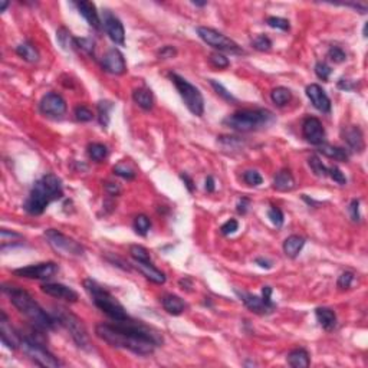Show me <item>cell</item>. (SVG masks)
Returning <instances> with one entry per match:
<instances>
[{
    "mask_svg": "<svg viewBox=\"0 0 368 368\" xmlns=\"http://www.w3.org/2000/svg\"><path fill=\"white\" fill-rule=\"evenodd\" d=\"M95 334L108 345L131 351L137 355H151L164 342L158 331L131 318L114 321V323H98Z\"/></svg>",
    "mask_w": 368,
    "mask_h": 368,
    "instance_id": "obj_1",
    "label": "cell"
},
{
    "mask_svg": "<svg viewBox=\"0 0 368 368\" xmlns=\"http://www.w3.org/2000/svg\"><path fill=\"white\" fill-rule=\"evenodd\" d=\"M2 291L9 297L10 302L18 309L20 314H23L40 331H52L58 326V322L52 314H48L42 306L39 305L27 291L13 285H3Z\"/></svg>",
    "mask_w": 368,
    "mask_h": 368,
    "instance_id": "obj_2",
    "label": "cell"
},
{
    "mask_svg": "<svg viewBox=\"0 0 368 368\" xmlns=\"http://www.w3.org/2000/svg\"><path fill=\"white\" fill-rule=\"evenodd\" d=\"M62 196V180L52 173H49L39 180H36L26 201L23 203V209L29 215L40 216L52 201L61 200Z\"/></svg>",
    "mask_w": 368,
    "mask_h": 368,
    "instance_id": "obj_3",
    "label": "cell"
},
{
    "mask_svg": "<svg viewBox=\"0 0 368 368\" xmlns=\"http://www.w3.org/2000/svg\"><path fill=\"white\" fill-rule=\"evenodd\" d=\"M275 122V115L269 109L255 108V109H242L223 119V126L232 128L239 133H251L272 126Z\"/></svg>",
    "mask_w": 368,
    "mask_h": 368,
    "instance_id": "obj_4",
    "label": "cell"
},
{
    "mask_svg": "<svg viewBox=\"0 0 368 368\" xmlns=\"http://www.w3.org/2000/svg\"><path fill=\"white\" fill-rule=\"evenodd\" d=\"M84 288L92 298V302L95 306L101 309L104 314L109 316L112 321H122L130 318L126 312V308L117 301V298L112 294H109L104 287H101L98 282L92 279H85L84 280Z\"/></svg>",
    "mask_w": 368,
    "mask_h": 368,
    "instance_id": "obj_5",
    "label": "cell"
},
{
    "mask_svg": "<svg viewBox=\"0 0 368 368\" xmlns=\"http://www.w3.org/2000/svg\"><path fill=\"white\" fill-rule=\"evenodd\" d=\"M52 315H54V318L56 319L58 325L63 326L69 333L73 342L81 350H92L90 335H88V330H87L85 323L82 322V319L78 315H75L68 308H65V306H54Z\"/></svg>",
    "mask_w": 368,
    "mask_h": 368,
    "instance_id": "obj_6",
    "label": "cell"
},
{
    "mask_svg": "<svg viewBox=\"0 0 368 368\" xmlns=\"http://www.w3.org/2000/svg\"><path fill=\"white\" fill-rule=\"evenodd\" d=\"M33 330L30 334H20V348L32 361L37 365L46 368L61 367V361L55 357L51 351L40 342V340L33 335Z\"/></svg>",
    "mask_w": 368,
    "mask_h": 368,
    "instance_id": "obj_7",
    "label": "cell"
},
{
    "mask_svg": "<svg viewBox=\"0 0 368 368\" xmlns=\"http://www.w3.org/2000/svg\"><path fill=\"white\" fill-rule=\"evenodd\" d=\"M169 78L174 84L176 90L190 112L196 117H201L205 114V98L200 90L177 73H169Z\"/></svg>",
    "mask_w": 368,
    "mask_h": 368,
    "instance_id": "obj_8",
    "label": "cell"
},
{
    "mask_svg": "<svg viewBox=\"0 0 368 368\" xmlns=\"http://www.w3.org/2000/svg\"><path fill=\"white\" fill-rule=\"evenodd\" d=\"M45 237L48 243L51 244V248L55 252H58L61 256H65V258H82L84 253H85L81 243L73 240L69 236L63 234L62 232H59L56 229H48L45 232Z\"/></svg>",
    "mask_w": 368,
    "mask_h": 368,
    "instance_id": "obj_9",
    "label": "cell"
},
{
    "mask_svg": "<svg viewBox=\"0 0 368 368\" xmlns=\"http://www.w3.org/2000/svg\"><path fill=\"white\" fill-rule=\"evenodd\" d=\"M197 35L200 36V39L203 42H206L207 45H210L212 48L217 49V51H225V52H230V54L237 55L243 54V49L234 40H232L230 37H227V36L223 35L219 30H216V29L206 26H198Z\"/></svg>",
    "mask_w": 368,
    "mask_h": 368,
    "instance_id": "obj_10",
    "label": "cell"
},
{
    "mask_svg": "<svg viewBox=\"0 0 368 368\" xmlns=\"http://www.w3.org/2000/svg\"><path fill=\"white\" fill-rule=\"evenodd\" d=\"M58 270H59V268L55 262H44V263H36V265H29L25 268L15 269L13 275L19 276V278L46 280V279H51L54 275H56Z\"/></svg>",
    "mask_w": 368,
    "mask_h": 368,
    "instance_id": "obj_11",
    "label": "cell"
},
{
    "mask_svg": "<svg viewBox=\"0 0 368 368\" xmlns=\"http://www.w3.org/2000/svg\"><path fill=\"white\" fill-rule=\"evenodd\" d=\"M39 109L44 115L52 118H62L66 114V101L56 92H48L39 102Z\"/></svg>",
    "mask_w": 368,
    "mask_h": 368,
    "instance_id": "obj_12",
    "label": "cell"
},
{
    "mask_svg": "<svg viewBox=\"0 0 368 368\" xmlns=\"http://www.w3.org/2000/svg\"><path fill=\"white\" fill-rule=\"evenodd\" d=\"M234 294L240 298V301L244 304V306H246L248 309H251L252 312H255V314L258 315L272 314V312L275 311V308H276L275 302H272V304H270V302H266L262 297L252 295L249 292H244V291H240V289H234Z\"/></svg>",
    "mask_w": 368,
    "mask_h": 368,
    "instance_id": "obj_13",
    "label": "cell"
},
{
    "mask_svg": "<svg viewBox=\"0 0 368 368\" xmlns=\"http://www.w3.org/2000/svg\"><path fill=\"white\" fill-rule=\"evenodd\" d=\"M302 137L312 145L325 144V130L322 122L315 117H308L302 122Z\"/></svg>",
    "mask_w": 368,
    "mask_h": 368,
    "instance_id": "obj_14",
    "label": "cell"
},
{
    "mask_svg": "<svg viewBox=\"0 0 368 368\" xmlns=\"http://www.w3.org/2000/svg\"><path fill=\"white\" fill-rule=\"evenodd\" d=\"M104 29L109 36V39L117 44V45L122 46L126 44V30L121 23V20L115 18L109 10H104V20H102Z\"/></svg>",
    "mask_w": 368,
    "mask_h": 368,
    "instance_id": "obj_15",
    "label": "cell"
},
{
    "mask_svg": "<svg viewBox=\"0 0 368 368\" xmlns=\"http://www.w3.org/2000/svg\"><path fill=\"white\" fill-rule=\"evenodd\" d=\"M0 338L3 345H6L9 350L16 351L20 348V333L10 325L5 311H0Z\"/></svg>",
    "mask_w": 368,
    "mask_h": 368,
    "instance_id": "obj_16",
    "label": "cell"
},
{
    "mask_svg": "<svg viewBox=\"0 0 368 368\" xmlns=\"http://www.w3.org/2000/svg\"><path fill=\"white\" fill-rule=\"evenodd\" d=\"M101 66L104 71L112 73V75H124L127 72L126 58L115 48L109 49L107 54L104 55V58L101 61Z\"/></svg>",
    "mask_w": 368,
    "mask_h": 368,
    "instance_id": "obj_17",
    "label": "cell"
},
{
    "mask_svg": "<svg viewBox=\"0 0 368 368\" xmlns=\"http://www.w3.org/2000/svg\"><path fill=\"white\" fill-rule=\"evenodd\" d=\"M305 92L308 99L311 101V104L319 112H323V114L331 112V99L326 95V92L322 90V87H319L318 84H311V85L306 87Z\"/></svg>",
    "mask_w": 368,
    "mask_h": 368,
    "instance_id": "obj_18",
    "label": "cell"
},
{
    "mask_svg": "<svg viewBox=\"0 0 368 368\" xmlns=\"http://www.w3.org/2000/svg\"><path fill=\"white\" fill-rule=\"evenodd\" d=\"M40 291L52 298L63 299L66 302H76L78 294L72 288L62 285V283H44L40 287Z\"/></svg>",
    "mask_w": 368,
    "mask_h": 368,
    "instance_id": "obj_19",
    "label": "cell"
},
{
    "mask_svg": "<svg viewBox=\"0 0 368 368\" xmlns=\"http://www.w3.org/2000/svg\"><path fill=\"white\" fill-rule=\"evenodd\" d=\"M342 138L347 143L352 151L357 153H362L365 148V143H364V135L362 131L359 130L357 126H350L342 130Z\"/></svg>",
    "mask_w": 368,
    "mask_h": 368,
    "instance_id": "obj_20",
    "label": "cell"
},
{
    "mask_svg": "<svg viewBox=\"0 0 368 368\" xmlns=\"http://www.w3.org/2000/svg\"><path fill=\"white\" fill-rule=\"evenodd\" d=\"M75 6H76L78 12L85 18V20L88 22V25L91 27H94L95 30L101 29V19H99L98 10H97V6L92 2H85V0L84 2H76Z\"/></svg>",
    "mask_w": 368,
    "mask_h": 368,
    "instance_id": "obj_21",
    "label": "cell"
},
{
    "mask_svg": "<svg viewBox=\"0 0 368 368\" xmlns=\"http://www.w3.org/2000/svg\"><path fill=\"white\" fill-rule=\"evenodd\" d=\"M135 268L138 269V272L145 276V279L151 280L153 283H157V285H162L166 283V275L162 273L161 270L157 269L155 266L153 265V262H134Z\"/></svg>",
    "mask_w": 368,
    "mask_h": 368,
    "instance_id": "obj_22",
    "label": "cell"
},
{
    "mask_svg": "<svg viewBox=\"0 0 368 368\" xmlns=\"http://www.w3.org/2000/svg\"><path fill=\"white\" fill-rule=\"evenodd\" d=\"M315 316L319 325L322 326L325 331H333L337 326V314L334 312L331 308L319 306L315 309Z\"/></svg>",
    "mask_w": 368,
    "mask_h": 368,
    "instance_id": "obj_23",
    "label": "cell"
},
{
    "mask_svg": "<svg viewBox=\"0 0 368 368\" xmlns=\"http://www.w3.org/2000/svg\"><path fill=\"white\" fill-rule=\"evenodd\" d=\"M272 186L278 191H291V190L295 189V179H294L292 173L285 169V170H280L276 173V176L273 177Z\"/></svg>",
    "mask_w": 368,
    "mask_h": 368,
    "instance_id": "obj_24",
    "label": "cell"
},
{
    "mask_svg": "<svg viewBox=\"0 0 368 368\" xmlns=\"http://www.w3.org/2000/svg\"><path fill=\"white\" fill-rule=\"evenodd\" d=\"M133 99L138 107H141L145 111H150L154 107L153 91L147 87H140L133 91Z\"/></svg>",
    "mask_w": 368,
    "mask_h": 368,
    "instance_id": "obj_25",
    "label": "cell"
},
{
    "mask_svg": "<svg viewBox=\"0 0 368 368\" xmlns=\"http://www.w3.org/2000/svg\"><path fill=\"white\" fill-rule=\"evenodd\" d=\"M161 305L164 308L166 312H169L170 315H180L184 312L186 309V304L184 301L177 295H173V294H167L161 298Z\"/></svg>",
    "mask_w": 368,
    "mask_h": 368,
    "instance_id": "obj_26",
    "label": "cell"
},
{
    "mask_svg": "<svg viewBox=\"0 0 368 368\" xmlns=\"http://www.w3.org/2000/svg\"><path fill=\"white\" fill-rule=\"evenodd\" d=\"M304 246H305V239L302 236L292 234L283 242V252H285V255L288 258L295 259V258H298V255L301 253V251L304 249Z\"/></svg>",
    "mask_w": 368,
    "mask_h": 368,
    "instance_id": "obj_27",
    "label": "cell"
},
{
    "mask_svg": "<svg viewBox=\"0 0 368 368\" xmlns=\"http://www.w3.org/2000/svg\"><path fill=\"white\" fill-rule=\"evenodd\" d=\"M288 364L294 368H306L311 364V358H309V352L304 348H297L292 350L287 357Z\"/></svg>",
    "mask_w": 368,
    "mask_h": 368,
    "instance_id": "obj_28",
    "label": "cell"
},
{
    "mask_svg": "<svg viewBox=\"0 0 368 368\" xmlns=\"http://www.w3.org/2000/svg\"><path fill=\"white\" fill-rule=\"evenodd\" d=\"M318 151L328 157V158H333V160H337V161H342L347 162L350 160V153L345 150V148H341V147H334V145H328V144H321L318 145Z\"/></svg>",
    "mask_w": 368,
    "mask_h": 368,
    "instance_id": "obj_29",
    "label": "cell"
},
{
    "mask_svg": "<svg viewBox=\"0 0 368 368\" xmlns=\"http://www.w3.org/2000/svg\"><path fill=\"white\" fill-rule=\"evenodd\" d=\"M16 54L29 63H36L39 61L40 55L37 52L35 46L32 45L30 42H22L20 45L16 46Z\"/></svg>",
    "mask_w": 368,
    "mask_h": 368,
    "instance_id": "obj_30",
    "label": "cell"
},
{
    "mask_svg": "<svg viewBox=\"0 0 368 368\" xmlns=\"http://www.w3.org/2000/svg\"><path fill=\"white\" fill-rule=\"evenodd\" d=\"M270 99L276 107H285L288 102L292 99V92L285 87H278L270 92Z\"/></svg>",
    "mask_w": 368,
    "mask_h": 368,
    "instance_id": "obj_31",
    "label": "cell"
},
{
    "mask_svg": "<svg viewBox=\"0 0 368 368\" xmlns=\"http://www.w3.org/2000/svg\"><path fill=\"white\" fill-rule=\"evenodd\" d=\"M56 40L63 51H72L75 48V37L66 27H61L56 32Z\"/></svg>",
    "mask_w": 368,
    "mask_h": 368,
    "instance_id": "obj_32",
    "label": "cell"
},
{
    "mask_svg": "<svg viewBox=\"0 0 368 368\" xmlns=\"http://www.w3.org/2000/svg\"><path fill=\"white\" fill-rule=\"evenodd\" d=\"M88 155L94 161L101 162L104 161L108 157V148L107 145L101 143H92L88 145Z\"/></svg>",
    "mask_w": 368,
    "mask_h": 368,
    "instance_id": "obj_33",
    "label": "cell"
},
{
    "mask_svg": "<svg viewBox=\"0 0 368 368\" xmlns=\"http://www.w3.org/2000/svg\"><path fill=\"white\" fill-rule=\"evenodd\" d=\"M97 108H98L99 124L102 126V128H107L109 124V112L114 108V104L111 101H99Z\"/></svg>",
    "mask_w": 368,
    "mask_h": 368,
    "instance_id": "obj_34",
    "label": "cell"
},
{
    "mask_svg": "<svg viewBox=\"0 0 368 368\" xmlns=\"http://www.w3.org/2000/svg\"><path fill=\"white\" fill-rule=\"evenodd\" d=\"M217 143L220 144L223 148H226V150L230 148L232 151L240 150V148L244 147V141L243 140H240L239 137H232V135H222V137H219Z\"/></svg>",
    "mask_w": 368,
    "mask_h": 368,
    "instance_id": "obj_35",
    "label": "cell"
},
{
    "mask_svg": "<svg viewBox=\"0 0 368 368\" xmlns=\"http://www.w3.org/2000/svg\"><path fill=\"white\" fill-rule=\"evenodd\" d=\"M151 229V220L148 219V216L138 215L134 219V230L135 233L140 236H147V233Z\"/></svg>",
    "mask_w": 368,
    "mask_h": 368,
    "instance_id": "obj_36",
    "label": "cell"
},
{
    "mask_svg": "<svg viewBox=\"0 0 368 368\" xmlns=\"http://www.w3.org/2000/svg\"><path fill=\"white\" fill-rule=\"evenodd\" d=\"M308 164H309L311 170L314 171L315 176H318V177H326L328 176V167L321 161V158L318 155H311L308 158Z\"/></svg>",
    "mask_w": 368,
    "mask_h": 368,
    "instance_id": "obj_37",
    "label": "cell"
},
{
    "mask_svg": "<svg viewBox=\"0 0 368 368\" xmlns=\"http://www.w3.org/2000/svg\"><path fill=\"white\" fill-rule=\"evenodd\" d=\"M130 255L134 259V262H144V263L145 262H151L148 251L144 246H140V244H131L130 246Z\"/></svg>",
    "mask_w": 368,
    "mask_h": 368,
    "instance_id": "obj_38",
    "label": "cell"
},
{
    "mask_svg": "<svg viewBox=\"0 0 368 368\" xmlns=\"http://www.w3.org/2000/svg\"><path fill=\"white\" fill-rule=\"evenodd\" d=\"M114 174L124 180H134L137 176L134 169L131 166H128L127 162H118L114 167Z\"/></svg>",
    "mask_w": 368,
    "mask_h": 368,
    "instance_id": "obj_39",
    "label": "cell"
},
{
    "mask_svg": "<svg viewBox=\"0 0 368 368\" xmlns=\"http://www.w3.org/2000/svg\"><path fill=\"white\" fill-rule=\"evenodd\" d=\"M75 48L87 52L92 58L95 56V42L91 37H75Z\"/></svg>",
    "mask_w": 368,
    "mask_h": 368,
    "instance_id": "obj_40",
    "label": "cell"
},
{
    "mask_svg": "<svg viewBox=\"0 0 368 368\" xmlns=\"http://www.w3.org/2000/svg\"><path fill=\"white\" fill-rule=\"evenodd\" d=\"M209 62H210L212 66H215L217 69H226V68L230 66V61L226 58L225 55L220 54V52H213V54H210V56H209Z\"/></svg>",
    "mask_w": 368,
    "mask_h": 368,
    "instance_id": "obj_41",
    "label": "cell"
},
{
    "mask_svg": "<svg viewBox=\"0 0 368 368\" xmlns=\"http://www.w3.org/2000/svg\"><path fill=\"white\" fill-rule=\"evenodd\" d=\"M210 81V85L213 87V90L216 91V94L220 97V98H223L225 101H227V102H233V104H236L237 102V99L234 98L233 95L229 92V91L226 90L225 87L222 85V84H219L217 81H215V79H209Z\"/></svg>",
    "mask_w": 368,
    "mask_h": 368,
    "instance_id": "obj_42",
    "label": "cell"
},
{
    "mask_svg": "<svg viewBox=\"0 0 368 368\" xmlns=\"http://www.w3.org/2000/svg\"><path fill=\"white\" fill-rule=\"evenodd\" d=\"M252 46L256 51H259V52H268V51H270V48H272V40H270L268 36L259 35L252 40Z\"/></svg>",
    "mask_w": 368,
    "mask_h": 368,
    "instance_id": "obj_43",
    "label": "cell"
},
{
    "mask_svg": "<svg viewBox=\"0 0 368 368\" xmlns=\"http://www.w3.org/2000/svg\"><path fill=\"white\" fill-rule=\"evenodd\" d=\"M243 181L248 186L258 187V186H261L262 183H263V179H262V176L256 170H248L243 173Z\"/></svg>",
    "mask_w": 368,
    "mask_h": 368,
    "instance_id": "obj_44",
    "label": "cell"
},
{
    "mask_svg": "<svg viewBox=\"0 0 368 368\" xmlns=\"http://www.w3.org/2000/svg\"><path fill=\"white\" fill-rule=\"evenodd\" d=\"M315 75L319 78V79H322V81H328L330 79V76H331V73H333V68L328 65L326 62H316L315 63Z\"/></svg>",
    "mask_w": 368,
    "mask_h": 368,
    "instance_id": "obj_45",
    "label": "cell"
},
{
    "mask_svg": "<svg viewBox=\"0 0 368 368\" xmlns=\"http://www.w3.org/2000/svg\"><path fill=\"white\" fill-rule=\"evenodd\" d=\"M326 56L330 58V61H333L334 63H342L347 61V54L344 52V49L340 46H331L328 49V54Z\"/></svg>",
    "mask_w": 368,
    "mask_h": 368,
    "instance_id": "obj_46",
    "label": "cell"
},
{
    "mask_svg": "<svg viewBox=\"0 0 368 368\" xmlns=\"http://www.w3.org/2000/svg\"><path fill=\"white\" fill-rule=\"evenodd\" d=\"M266 25L269 27H273V29L283 30V32H288L291 29L289 20L283 18H278V16H270V18L266 19Z\"/></svg>",
    "mask_w": 368,
    "mask_h": 368,
    "instance_id": "obj_47",
    "label": "cell"
},
{
    "mask_svg": "<svg viewBox=\"0 0 368 368\" xmlns=\"http://www.w3.org/2000/svg\"><path fill=\"white\" fill-rule=\"evenodd\" d=\"M0 237H2V248H5L8 243H12V244H15V242H18V240H22L23 239V236L20 233H16V232H10L8 229H2V232H0Z\"/></svg>",
    "mask_w": 368,
    "mask_h": 368,
    "instance_id": "obj_48",
    "label": "cell"
},
{
    "mask_svg": "<svg viewBox=\"0 0 368 368\" xmlns=\"http://www.w3.org/2000/svg\"><path fill=\"white\" fill-rule=\"evenodd\" d=\"M268 217L270 219V222L273 223V226H276V227H282L283 226V222H285V217H283V213H282V210L278 209V207L272 206L268 210Z\"/></svg>",
    "mask_w": 368,
    "mask_h": 368,
    "instance_id": "obj_49",
    "label": "cell"
},
{
    "mask_svg": "<svg viewBox=\"0 0 368 368\" xmlns=\"http://www.w3.org/2000/svg\"><path fill=\"white\" fill-rule=\"evenodd\" d=\"M75 118L78 121H81V122H90L94 118V114H92V111L90 108L81 105V107L75 108Z\"/></svg>",
    "mask_w": 368,
    "mask_h": 368,
    "instance_id": "obj_50",
    "label": "cell"
},
{
    "mask_svg": "<svg viewBox=\"0 0 368 368\" xmlns=\"http://www.w3.org/2000/svg\"><path fill=\"white\" fill-rule=\"evenodd\" d=\"M354 273L352 272H342L341 275L338 276V280H337V287L340 288V289H348V288L352 285V282H354Z\"/></svg>",
    "mask_w": 368,
    "mask_h": 368,
    "instance_id": "obj_51",
    "label": "cell"
},
{
    "mask_svg": "<svg viewBox=\"0 0 368 368\" xmlns=\"http://www.w3.org/2000/svg\"><path fill=\"white\" fill-rule=\"evenodd\" d=\"M328 176H330L335 183H338L340 186H345V184H347V179H345L344 173H342L337 166L328 167Z\"/></svg>",
    "mask_w": 368,
    "mask_h": 368,
    "instance_id": "obj_52",
    "label": "cell"
},
{
    "mask_svg": "<svg viewBox=\"0 0 368 368\" xmlns=\"http://www.w3.org/2000/svg\"><path fill=\"white\" fill-rule=\"evenodd\" d=\"M237 229H239V223H237V220L230 219V220H227L226 223L222 225V227H220V232H222V234H225V236H229V234H233Z\"/></svg>",
    "mask_w": 368,
    "mask_h": 368,
    "instance_id": "obj_53",
    "label": "cell"
},
{
    "mask_svg": "<svg viewBox=\"0 0 368 368\" xmlns=\"http://www.w3.org/2000/svg\"><path fill=\"white\" fill-rule=\"evenodd\" d=\"M176 55H177V51H176V48H173V46L167 45V46H162L161 49L158 51L157 56H158L160 59H170V58H174Z\"/></svg>",
    "mask_w": 368,
    "mask_h": 368,
    "instance_id": "obj_54",
    "label": "cell"
},
{
    "mask_svg": "<svg viewBox=\"0 0 368 368\" xmlns=\"http://www.w3.org/2000/svg\"><path fill=\"white\" fill-rule=\"evenodd\" d=\"M249 206H251V198L242 197L236 205V210H237L239 215H246L248 210H249Z\"/></svg>",
    "mask_w": 368,
    "mask_h": 368,
    "instance_id": "obj_55",
    "label": "cell"
},
{
    "mask_svg": "<svg viewBox=\"0 0 368 368\" xmlns=\"http://www.w3.org/2000/svg\"><path fill=\"white\" fill-rule=\"evenodd\" d=\"M350 215H351V219L354 220V222H359V200L357 198H354L352 201H351L350 205Z\"/></svg>",
    "mask_w": 368,
    "mask_h": 368,
    "instance_id": "obj_56",
    "label": "cell"
},
{
    "mask_svg": "<svg viewBox=\"0 0 368 368\" xmlns=\"http://www.w3.org/2000/svg\"><path fill=\"white\" fill-rule=\"evenodd\" d=\"M104 187H105V191H107L109 196H112V197H117L119 196V193H121V189L118 187V184L115 183H109L107 181L105 184H104Z\"/></svg>",
    "mask_w": 368,
    "mask_h": 368,
    "instance_id": "obj_57",
    "label": "cell"
},
{
    "mask_svg": "<svg viewBox=\"0 0 368 368\" xmlns=\"http://www.w3.org/2000/svg\"><path fill=\"white\" fill-rule=\"evenodd\" d=\"M337 87H338V90L341 91H354L357 88V85H355L354 82L350 81V79H344V78H341V79L338 81Z\"/></svg>",
    "mask_w": 368,
    "mask_h": 368,
    "instance_id": "obj_58",
    "label": "cell"
},
{
    "mask_svg": "<svg viewBox=\"0 0 368 368\" xmlns=\"http://www.w3.org/2000/svg\"><path fill=\"white\" fill-rule=\"evenodd\" d=\"M180 179L184 181V184H186V187H187V190H189L190 193L194 191V181H193V179L190 177L189 174H186V173H180Z\"/></svg>",
    "mask_w": 368,
    "mask_h": 368,
    "instance_id": "obj_59",
    "label": "cell"
},
{
    "mask_svg": "<svg viewBox=\"0 0 368 368\" xmlns=\"http://www.w3.org/2000/svg\"><path fill=\"white\" fill-rule=\"evenodd\" d=\"M179 283H180V287L183 288V289H186V291L191 292V288H193V280H191L189 276H184L183 279H180Z\"/></svg>",
    "mask_w": 368,
    "mask_h": 368,
    "instance_id": "obj_60",
    "label": "cell"
},
{
    "mask_svg": "<svg viewBox=\"0 0 368 368\" xmlns=\"http://www.w3.org/2000/svg\"><path fill=\"white\" fill-rule=\"evenodd\" d=\"M255 263L259 265V266L263 268V269H270V268H272V262L268 261V259H263V258H256V259H255Z\"/></svg>",
    "mask_w": 368,
    "mask_h": 368,
    "instance_id": "obj_61",
    "label": "cell"
},
{
    "mask_svg": "<svg viewBox=\"0 0 368 368\" xmlns=\"http://www.w3.org/2000/svg\"><path fill=\"white\" fill-rule=\"evenodd\" d=\"M206 190H207V193H213L216 190V184H215V179L212 177V176H209L206 179Z\"/></svg>",
    "mask_w": 368,
    "mask_h": 368,
    "instance_id": "obj_62",
    "label": "cell"
},
{
    "mask_svg": "<svg viewBox=\"0 0 368 368\" xmlns=\"http://www.w3.org/2000/svg\"><path fill=\"white\" fill-rule=\"evenodd\" d=\"M8 6H9V2H5V0H2V2H0V12H5Z\"/></svg>",
    "mask_w": 368,
    "mask_h": 368,
    "instance_id": "obj_63",
    "label": "cell"
},
{
    "mask_svg": "<svg viewBox=\"0 0 368 368\" xmlns=\"http://www.w3.org/2000/svg\"><path fill=\"white\" fill-rule=\"evenodd\" d=\"M194 6H198V8H203V6H206L207 2H191Z\"/></svg>",
    "mask_w": 368,
    "mask_h": 368,
    "instance_id": "obj_64",
    "label": "cell"
}]
</instances>
